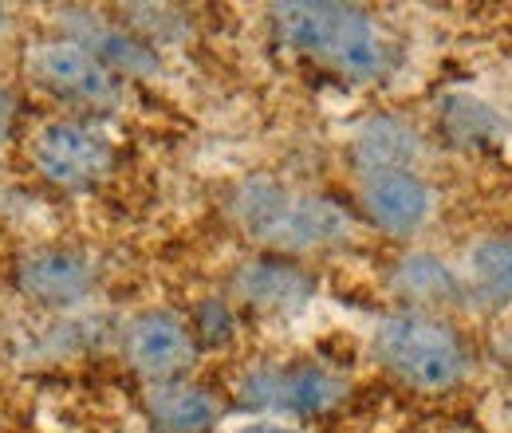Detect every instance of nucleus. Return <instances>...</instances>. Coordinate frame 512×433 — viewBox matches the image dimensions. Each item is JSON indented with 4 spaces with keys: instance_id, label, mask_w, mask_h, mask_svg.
<instances>
[{
    "instance_id": "obj_1",
    "label": "nucleus",
    "mask_w": 512,
    "mask_h": 433,
    "mask_svg": "<svg viewBox=\"0 0 512 433\" xmlns=\"http://www.w3.org/2000/svg\"><path fill=\"white\" fill-rule=\"evenodd\" d=\"M225 209L229 221L272 256L331 252L355 241V217L339 201L276 182L268 174L237 182Z\"/></svg>"
},
{
    "instance_id": "obj_2",
    "label": "nucleus",
    "mask_w": 512,
    "mask_h": 433,
    "mask_svg": "<svg viewBox=\"0 0 512 433\" xmlns=\"http://www.w3.org/2000/svg\"><path fill=\"white\" fill-rule=\"evenodd\" d=\"M272 24H276V40L292 56L320 63L351 83L383 79L394 63V48L379 20L359 4L288 0V4H272Z\"/></svg>"
},
{
    "instance_id": "obj_3",
    "label": "nucleus",
    "mask_w": 512,
    "mask_h": 433,
    "mask_svg": "<svg viewBox=\"0 0 512 433\" xmlns=\"http://www.w3.org/2000/svg\"><path fill=\"white\" fill-rule=\"evenodd\" d=\"M371 351L398 382L426 394H442L449 386H457L473 367L469 347L446 319L410 308L390 311L375 323Z\"/></svg>"
},
{
    "instance_id": "obj_4",
    "label": "nucleus",
    "mask_w": 512,
    "mask_h": 433,
    "mask_svg": "<svg viewBox=\"0 0 512 433\" xmlns=\"http://www.w3.org/2000/svg\"><path fill=\"white\" fill-rule=\"evenodd\" d=\"M28 162L36 166V174L56 189L67 193H87L99 189L115 174V142L107 138V130H99L87 119H48L32 130L28 142Z\"/></svg>"
},
{
    "instance_id": "obj_5",
    "label": "nucleus",
    "mask_w": 512,
    "mask_h": 433,
    "mask_svg": "<svg viewBox=\"0 0 512 433\" xmlns=\"http://www.w3.org/2000/svg\"><path fill=\"white\" fill-rule=\"evenodd\" d=\"M237 398L245 410L264 418H316L327 414L347 398V378L323 367L316 359H292V363H260L241 374Z\"/></svg>"
},
{
    "instance_id": "obj_6",
    "label": "nucleus",
    "mask_w": 512,
    "mask_h": 433,
    "mask_svg": "<svg viewBox=\"0 0 512 433\" xmlns=\"http://www.w3.org/2000/svg\"><path fill=\"white\" fill-rule=\"evenodd\" d=\"M24 67L32 75V83L40 91H48L52 99L71 103V107H87V111H107L119 103V75H111L103 63L95 60L87 48H79L67 36H48L40 44L28 48Z\"/></svg>"
},
{
    "instance_id": "obj_7",
    "label": "nucleus",
    "mask_w": 512,
    "mask_h": 433,
    "mask_svg": "<svg viewBox=\"0 0 512 433\" xmlns=\"http://www.w3.org/2000/svg\"><path fill=\"white\" fill-rule=\"evenodd\" d=\"M12 276L24 300L48 311H75L99 292V260L67 245L28 248Z\"/></svg>"
},
{
    "instance_id": "obj_8",
    "label": "nucleus",
    "mask_w": 512,
    "mask_h": 433,
    "mask_svg": "<svg viewBox=\"0 0 512 433\" xmlns=\"http://www.w3.org/2000/svg\"><path fill=\"white\" fill-rule=\"evenodd\" d=\"M197 351L201 347L193 339L190 319H182L170 308L138 311L123 327V355H127L130 371L146 378V386L186 378V371L197 363Z\"/></svg>"
},
{
    "instance_id": "obj_9",
    "label": "nucleus",
    "mask_w": 512,
    "mask_h": 433,
    "mask_svg": "<svg viewBox=\"0 0 512 433\" xmlns=\"http://www.w3.org/2000/svg\"><path fill=\"white\" fill-rule=\"evenodd\" d=\"M56 24H60V36L87 48L119 79H158L162 75L158 52L150 44H142L130 28H123V20H111L91 8H64Z\"/></svg>"
},
{
    "instance_id": "obj_10",
    "label": "nucleus",
    "mask_w": 512,
    "mask_h": 433,
    "mask_svg": "<svg viewBox=\"0 0 512 433\" xmlns=\"http://www.w3.org/2000/svg\"><path fill=\"white\" fill-rule=\"evenodd\" d=\"M359 209L386 237H418L434 217V189L418 170L363 174Z\"/></svg>"
},
{
    "instance_id": "obj_11",
    "label": "nucleus",
    "mask_w": 512,
    "mask_h": 433,
    "mask_svg": "<svg viewBox=\"0 0 512 433\" xmlns=\"http://www.w3.org/2000/svg\"><path fill=\"white\" fill-rule=\"evenodd\" d=\"M316 276L284 256H256L233 272V296L260 315H300L316 300Z\"/></svg>"
},
{
    "instance_id": "obj_12",
    "label": "nucleus",
    "mask_w": 512,
    "mask_h": 433,
    "mask_svg": "<svg viewBox=\"0 0 512 433\" xmlns=\"http://www.w3.org/2000/svg\"><path fill=\"white\" fill-rule=\"evenodd\" d=\"M142 410L158 433H213L221 418L217 398L190 378L150 382L142 394Z\"/></svg>"
},
{
    "instance_id": "obj_13",
    "label": "nucleus",
    "mask_w": 512,
    "mask_h": 433,
    "mask_svg": "<svg viewBox=\"0 0 512 433\" xmlns=\"http://www.w3.org/2000/svg\"><path fill=\"white\" fill-rule=\"evenodd\" d=\"M426 146H422V134L402 119H390V115H375L355 130L351 138V162L363 174H383V170H418Z\"/></svg>"
},
{
    "instance_id": "obj_14",
    "label": "nucleus",
    "mask_w": 512,
    "mask_h": 433,
    "mask_svg": "<svg viewBox=\"0 0 512 433\" xmlns=\"http://www.w3.org/2000/svg\"><path fill=\"white\" fill-rule=\"evenodd\" d=\"M390 284L402 300H410V311H426V315L442 308H457L465 300L461 276L434 252H406L394 264Z\"/></svg>"
},
{
    "instance_id": "obj_15",
    "label": "nucleus",
    "mask_w": 512,
    "mask_h": 433,
    "mask_svg": "<svg viewBox=\"0 0 512 433\" xmlns=\"http://www.w3.org/2000/svg\"><path fill=\"white\" fill-rule=\"evenodd\" d=\"M465 300L481 308H512V237H481L465 252Z\"/></svg>"
},
{
    "instance_id": "obj_16",
    "label": "nucleus",
    "mask_w": 512,
    "mask_h": 433,
    "mask_svg": "<svg viewBox=\"0 0 512 433\" xmlns=\"http://www.w3.org/2000/svg\"><path fill=\"white\" fill-rule=\"evenodd\" d=\"M438 126L461 150H489V146H501L509 138L505 115L493 103L465 95V91H453L438 103Z\"/></svg>"
},
{
    "instance_id": "obj_17",
    "label": "nucleus",
    "mask_w": 512,
    "mask_h": 433,
    "mask_svg": "<svg viewBox=\"0 0 512 433\" xmlns=\"http://www.w3.org/2000/svg\"><path fill=\"white\" fill-rule=\"evenodd\" d=\"M123 28H130L154 52L174 44V40H182L190 32L186 16H178L174 8H158V4H130V8H123Z\"/></svg>"
},
{
    "instance_id": "obj_18",
    "label": "nucleus",
    "mask_w": 512,
    "mask_h": 433,
    "mask_svg": "<svg viewBox=\"0 0 512 433\" xmlns=\"http://www.w3.org/2000/svg\"><path fill=\"white\" fill-rule=\"evenodd\" d=\"M190 331L197 339V347H229L237 335V315L233 304L225 296H205L197 300V308L190 315Z\"/></svg>"
},
{
    "instance_id": "obj_19",
    "label": "nucleus",
    "mask_w": 512,
    "mask_h": 433,
    "mask_svg": "<svg viewBox=\"0 0 512 433\" xmlns=\"http://www.w3.org/2000/svg\"><path fill=\"white\" fill-rule=\"evenodd\" d=\"M217 433H304L296 422H284V418H264V414H253V418H241L233 426Z\"/></svg>"
},
{
    "instance_id": "obj_20",
    "label": "nucleus",
    "mask_w": 512,
    "mask_h": 433,
    "mask_svg": "<svg viewBox=\"0 0 512 433\" xmlns=\"http://www.w3.org/2000/svg\"><path fill=\"white\" fill-rule=\"evenodd\" d=\"M12 119H16V99H12V91L0 83V146H4L8 134H12Z\"/></svg>"
},
{
    "instance_id": "obj_21",
    "label": "nucleus",
    "mask_w": 512,
    "mask_h": 433,
    "mask_svg": "<svg viewBox=\"0 0 512 433\" xmlns=\"http://www.w3.org/2000/svg\"><path fill=\"white\" fill-rule=\"evenodd\" d=\"M8 24H12V20H8V8H4V4H0V36H4V32H8Z\"/></svg>"
}]
</instances>
